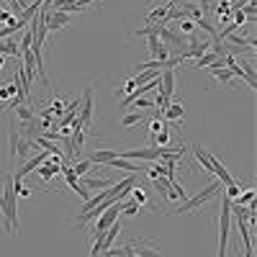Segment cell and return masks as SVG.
<instances>
[{
    "mask_svg": "<svg viewBox=\"0 0 257 257\" xmlns=\"http://www.w3.org/2000/svg\"><path fill=\"white\" fill-rule=\"evenodd\" d=\"M0 211H3L6 231L13 237V234L18 231V193H16V185H13V173H8L6 180H3V190H0Z\"/></svg>",
    "mask_w": 257,
    "mask_h": 257,
    "instance_id": "1",
    "label": "cell"
},
{
    "mask_svg": "<svg viewBox=\"0 0 257 257\" xmlns=\"http://www.w3.org/2000/svg\"><path fill=\"white\" fill-rule=\"evenodd\" d=\"M231 201L226 196H221V216H219V252L216 257H226V247H229V231H231Z\"/></svg>",
    "mask_w": 257,
    "mask_h": 257,
    "instance_id": "2",
    "label": "cell"
},
{
    "mask_svg": "<svg viewBox=\"0 0 257 257\" xmlns=\"http://www.w3.org/2000/svg\"><path fill=\"white\" fill-rule=\"evenodd\" d=\"M221 190V183L219 180H213L211 185H206L201 193H198V196H193V198H188L185 203H180L175 211H167V213H190V211H196L198 206H203L208 198H213V196H216V193Z\"/></svg>",
    "mask_w": 257,
    "mask_h": 257,
    "instance_id": "3",
    "label": "cell"
},
{
    "mask_svg": "<svg viewBox=\"0 0 257 257\" xmlns=\"http://www.w3.org/2000/svg\"><path fill=\"white\" fill-rule=\"evenodd\" d=\"M121 206H123V201H113L108 208H105L100 216L95 219V229H93V234H103L105 229H108L113 221H118V213H121Z\"/></svg>",
    "mask_w": 257,
    "mask_h": 257,
    "instance_id": "4",
    "label": "cell"
},
{
    "mask_svg": "<svg viewBox=\"0 0 257 257\" xmlns=\"http://www.w3.org/2000/svg\"><path fill=\"white\" fill-rule=\"evenodd\" d=\"M90 121H93V88L85 90L82 103H80V111H77V116H75V121H72V123H77L80 128H88V126H90Z\"/></svg>",
    "mask_w": 257,
    "mask_h": 257,
    "instance_id": "5",
    "label": "cell"
},
{
    "mask_svg": "<svg viewBox=\"0 0 257 257\" xmlns=\"http://www.w3.org/2000/svg\"><path fill=\"white\" fill-rule=\"evenodd\" d=\"M132 257H160V244L149 239H134L132 244Z\"/></svg>",
    "mask_w": 257,
    "mask_h": 257,
    "instance_id": "6",
    "label": "cell"
},
{
    "mask_svg": "<svg viewBox=\"0 0 257 257\" xmlns=\"http://www.w3.org/2000/svg\"><path fill=\"white\" fill-rule=\"evenodd\" d=\"M47 29L49 31H59L64 26H70L72 24V16L70 13H62V11H47Z\"/></svg>",
    "mask_w": 257,
    "mask_h": 257,
    "instance_id": "7",
    "label": "cell"
},
{
    "mask_svg": "<svg viewBox=\"0 0 257 257\" xmlns=\"http://www.w3.org/2000/svg\"><path fill=\"white\" fill-rule=\"evenodd\" d=\"M18 142H21V132L13 118H8V162L13 165L18 157Z\"/></svg>",
    "mask_w": 257,
    "mask_h": 257,
    "instance_id": "8",
    "label": "cell"
},
{
    "mask_svg": "<svg viewBox=\"0 0 257 257\" xmlns=\"http://www.w3.org/2000/svg\"><path fill=\"white\" fill-rule=\"evenodd\" d=\"M113 157H118V149H95L90 155V162L93 165H108Z\"/></svg>",
    "mask_w": 257,
    "mask_h": 257,
    "instance_id": "9",
    "label": "cell"
},
{
    "mask_svg": "<svg viewBox=\"0 0 257 257\" xmlns=\"http://www.w3.org/2000/svg\"><path fill=\"white\" fill-rule=\"evenodd\" d=\"M193 155H196V160L201 162V167L206 170V173H213V165H211V152H208V149H203L201 144H193Z\"/></svg>",
    "mask_w": 257,
    "mask_h": 257,
    "instance_id": "10",
    "label": "cell"
},
{
    "mask_svg": "<svg viewBox=\"0 0 257 257\" xmlns=\"http://www.w3.org/2000/svg\"><path fill=\"white\" fill-rule=\"evenodd\" d=\"M13 111L16 116L24 121V126H29L34 118H36V111H31V103H21V105H13Z\"/></svg>",
    "mask_w": 257,
    "mask_h": 257,
    "instance_id": "11",
    "label": "cell"
},
{
    "mask_svg": "<svg viewBox=\"0 0 257 257\" xmlns=\"http://www.w3.org/2000/svg\"><path fill=\"white\" fill-rule=\"evenodd\" d=\"M108 167L111 170H126V173H139V165H134L132 160H123V157H113L111 162H108Z\"/></svg>",
    "mask_w": 257,
    "mask_h": 257,
    "instance_id": "12",
    "label": "cell"
},
{
    "mask_svg": "<svg viewBox=\"0 0 257 257\" xmlns=\"http://www.w3.org/2000/svg\"><path fill=\"white\" fill-rule=\"evenodd\" d=\"M162 116L167 121H173V123H180L183 121V103H170L167 108L162 111Z\"/></svg>",
    "mask_w": 257,
    "mask_h": 257,
    "instance_id": "13",
    "label": "cell"
},
{
    "mask_svg": "<svg viewBox=\"0 0 257 257\" xmlns=\"http://www.w3.org/2000/svg\"><path fill=\"white\" fill-rule=\"evenodd\" d=\"M34 149H36V144H34V139H31V137H21V142H18V160L31 157Z\"/></svg>",
    "mask_w": 257,
    "mask_h": 257,
    "instance_id": "14",
    "label": "cell"
},
{
    "mask_svg": "<svg viewBox=\"0 0 257 257\" xmlns=\"http://www.w3.org/2000/svg\"><path fill=\"white\" fill-rule=\"evenodd\" d=\"M70 167H72V173L77 178H82V175H88L90 170H93V162L90 160H75V162H70Z\"/></svg>",
    "mask_w": 257,
    "mask_h": 257,
    "instance_id": "15",
    "label": "cell"
},
{
    "mask_svg": "<svg viewBox=\"0 0 257 257\" xmlns=\"http://www.w3.org/2000/svg\"><path fill=\"white\" fill-rule=\"evenodd\" d=\"M147 116H144V111H134V113H126L123 118H121V126L123 128H132V126H139L142 121H144Z\"/></svg>",
    "mask_w": 257,
    "mask_h": 257,
    "instance_id": "16",
    "label": "cell"
},
{
    "mask_svg": "<svg viewBox=\"0 0 257 257\" xmlns=\"http://www.w3.org/2000/svg\"><path fill=\"white\" fill-rule=\"evenodd\" d=\"M0 54H11V57H21V52H18V41L16 39H11V41H6V39H0Z\"/></svg>",
    "mask_w": 257,
    "mask_h": 257,
    "instance_id": "17",
    "label": "cell"
},
{
    "mask_svg": "<svg viewBox=\"0 0 257 257\" xmlns=\"http://www.w3.org/2000/svg\"><path fill=\"white\" fill-rule=\"evenodd\" d=\"M34 144H36V147H41V149H44V152H49V155H62V152H59V147H57L54 142L44 139V137H41V134H36Z\"/></svg>",
    "mask_w": 257,
    "mask_h": 257,
    "instance_id": "18",
    "label": "cell"
},
{
    "mask_svg": "<svg viewBox=\"0 0 257 257\" xmlns=\"http://www.w3.org/2000/svg\"><path fill=\"white\" fill-rule=\"evenodd\" d=\"M211 72H213V77H216L221 85H226V88H229V85H231V80H234V75L226 70V67H208Z\"/></svg>",
    "mask_w": 257,
    "mask_h": 257,
    "instance_id": "19",
    "label": "cell"
},
{
    "mask_svg": "<svg viewBox=\"0 0 257 257\" xmlns=\"http://www.w3.org/2000/svg\"><path fill=\"white\" fill-rule=\"evenodd\" d=\"M178 29H180L183 36H193L198 26H196V21H193V18H180V21H178Z\"/></svg>",
    "mask_w": 257,
    "mask_h": 257,
    "instance_id": "20",
    "label": "cell"
},
{
    "mask_svg": "<svg viewBox=\"0 0 257 257\" xmlns=\"http://www.w3.org/2000/svg\"><path fill=\"white\" fill-rule=\"evenodd\" d=\"M128 193H132V201H134V203H139V206H149V203H147V190H144L142 185L134 183Z\"/></svg>",
    "mask_w": 257,
    "mask_h": 257,
    "instance_id": "21",
    "label": "cell"
},
{
    "mask_svg": "<svg viewBox=\"0 0 257 257\" xmlns=\"http://www.w3.org/2000/svg\"><path fill=\"white\" fill-rule=\"evenodd\" d=\"M219 59V54L216 52H206V54H201L198 59H196V64H193V67H196V70H201V67H208V64H213V62H216Z\"/></svg>",
    "mask_w": 257,
    "mask_h": 257,
    "instance_id": "22",
    "label": "cell"
},
{
    "mask_svg": "<svg viewBox=\"0 0 257 257\" xmlns=\"http://www.w3.org/2000/svg\"><path fill=\"white\" fill-rule=\"evenodd\" d=\"M147 208H149V206H139V203L132 201V203H123V206H121V213H123V216H137V213H144Z\"/></svg>",
    "mask_w": 257,
    "mask_h": 257,
    "instance_id": "23",
    "label": "cell"
},
{
    "mask_svg": "<svg viewBox=\"0 0 257 257\" xmlns=\"http://www.w3.org/2000/svg\"><path fill=\"white\" fill-rule=\"evenodd\" d=\"M31 44H34V29H29V31L24 34V39H21V44H18V52L31 49Z\"/></svg>",
    "mask_w": 257,
    "mask_h": 257,
    "instance_id": "24",
    "label": "cell"
},
{
    "mask_svg": "<svg viewBox=\"0 0 257 257\" xmlns=\"http://www.w3.org/2000/svg\"><path fill=\"white\" fill-rule=\"evenodd\" d=\"M239 193H242V185H239V183H234V185H226L224 196H226L229 201H237V198H239Z\"/></svg>",
    "mask_w": 257,
    "mask_h": 257,
    "instance_id": "25",
    "label": "cell"
},
{
    "mask_svg": "<svg viewBox=\"0 0 257 257\" xmlns=\"http://www.w3.org/2000/svg\"><path fill=\"white\" fill-rule=\"evenodd\" d=\"M82 188H111L108 180H103V178H90V180H85Z\"/></svg>",
    "mask_w": 257,
    "mask_h": 257,
    "instance_id": "26",
    "label": "cell"
},
{
    "mask_svg": "<svg viewBox=\"0 0 257 257\" xmlns=\"http://www.w3.org/2000/svg\"><path fill=\"white\" fill-rule=\"evenodd\" d=\"M128 108H137V111H144V108H155V100H147V98H137Z\"/></svg>",
    "mask_w": 257,
    "mask_h": 257,
    "instance_id": "27",
    "label": "cell"
},
{
    "mask_svg": "<svg viewBox=\"0 0 257 257\" xmlns=\"http://www.w3.org/2000/svg\"><path fill=\"white\" fill-rule=\"evenodd\" d=\"M11 16H13L11 11H6V8H0V24H6V21H8Z\"/></svg>",
    "mask_w": 257,
    "mask_h": 257,
    "instance_id": "28",
    "label": "cell"
},
{
    "mask_svg": "<svg viewBox=\"0 0 257 257\" xmlns=\"http://www.w3.org/2000/svg\"><path fill=\"white\" fill-rule=\"evenodd\" d=\"M3 108H6V105H3V103H0V111H3Z\"/></svg>",
    "mask_w": 257,
    "mask_h": 257,
    "instance_id": "29",
    "label": "cell"
}]
</instances>
